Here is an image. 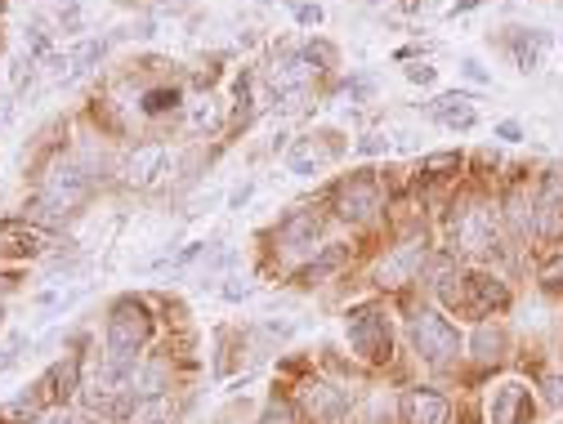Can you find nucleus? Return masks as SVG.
<instances>
[{
  "label": "nucleus",
  "instance_id": "nucleus-17",
  "mask_svg": "<svg viewBox=\"0 0 563 424\" xmlns=\"http://www.w3.org/2000/svg\"><path fill=\"white\" fill-rule=\"evenodd\" d=\"M523 402V384H501L488 402V420L492 424H514V407Z\"/></svg>",
  "mask_w": 563,
  "mask_h": 424
},
{
  "label": "nucleus",
  "instance_id": "nucleus-10",
  "mask_svg": "<svg viewBox=\"0 0 563 424\" xmlns=\"http://www.w3.org/2000/svg\"><path fill=\"white\" fill-rule=\"evenodd\" d=\"M309 76H313V59L309 54H282L278 63L269 67V81H273V90L282 94H300L304 85H309Z\"/></svg>",
  "mask_w": 563,
  "mask_h": 424
},
{
  "label": "nucleus",
  "instance_id": "nucleus-19",
  "mask_svg": "<svg viewBox=\"0 0 563 424\" xmlns=\"http://www.w3.org/2000/svg\"><path fill=\"white\" fill-rule=\"evenodd\" d=\"M76 375H81V362H76V358H68L63 366H54V371H50V380H45V384H54V398H59V402H68L72 393H76Z\"/></svg>",
  "mask_w": 563,
  "mask_h": 424
},
{
  "label": "nucleus",
  "instance_id": "nucleus-22",
  "mask_svg": "<svg viewBox=\"0 0 563 424\" xmlns=\"http://www.w3.org/2000/svg\"><path fill=\"white\" fill-rule=\"evenodd\" d=\"M286 166H291V175H304V179H309V175H318L322 157H318V152L309 148V143H300V148H295L291 157H286Z\"/></svg>",
  "mask_w": 563,
  "mask_h": 424
},
{
  "label": "nucleus",
  "instance_id": "nucleus-25",
  "mask_svg": "<svg viewBox=\"0 0 563 424\" xmlns=\"http://www.w3.org/2000/svg\"><path fill=\"white\" fill-rule=\"evenodd\" d=\"M175 103H179V90H152L148 99H143V112H148V117H157V112L175 108Z\"/></svg>",
  "mask_w": 563,
  "mask_h": 424
},
{
  "label": "nucleus",
  "instance_id": "nucleus-20",
  "mask_svg": "<svg viewBox=\"0 0 563 424\" xmlns=\"http://www.w3.org/2000/svg\"><path fill=\"white\" fill-rule=\"evenodd\" d=\"M103 50H108L103 41H85V45H76V50H72V72H68V81H76V76L90 72V67L103 59Z\"/></svg>",
  "mask_w": 563,
  "mask_h": 424
},
{
  "label": "nucleus",
  "instance_id": "nucleus-34",
  "mask_svg": "<svg viewBox=\"0 0 563 424\" xmlns=\"http://www.w3.org/2000/svg\"><path fill=\"white\" fill-rule=\"evenodd\" d=\"M496 134H501V139H505V143H519V139H523V130H519V121H501V125H496Z\"/></svg>",
  "mask_w": 563,
  "mask_h": 424
},
{
  "label": "nucleus",
  "instance_id": "nucleus-43",
  "mask_svg": "<svg viewBox=\"0 0 563 424\" xmlns=\"http://www.w3.org/2000/svg\"><path fill=\"white\" fill-rule=\"evenodd\" d=\"M0 5H5V0H0Z\"/></svg>",
  "mask_w": 563,
  "mask_h": 424
},
{
  "label": "nucleus",
  "instance_id": "nucleus-14",
  "mask_svg": "<svg viewBox=\"0 0 563 424\" xmlns=\"http://www.w3.org/2000/svg\"><path fill=\"white\" fill-rule=\"evenodd\" d=\"M559 224H563V175L555 170V175L546 179V192H541V201H537V233H559Z\"/></svg>",
  "mask_w": 563,
  "mask_h": 424
},
{
  "label": "nucleus",
  "instance_id": "nucleus-21",
  "mask_svg": "<svg viewBox=\"0 0 563 424\" xmlns=\"http://www.w3.org/2000/svg\"><path fill=\"white\" fill-rule=\"evenodd\" d=\"M340 264H345V250H340V246H327V250H322L318 264L304 268V282H309V286H313V282H322V277H331Z\"/></svg>",
  "mask_w": 563,
  "mask_h": 424
},
{
  "label": "nucleus",
  "instance_id": "nucleus-3",
  "mask_svg": "<svg viewBox=\"0 0 563 424\" xmlns=\"http://www.w3.org/2000/svg\"><path fill=\"white\" fill-rule=\"evenodd\" d=\"M412 344H416V353H421L429 366L452 362L456 353L465 349L461 331H456V326L447 322L443 313H421V317H412Z\"/></svg>",
  "mask_w": 563,
  "mask_h": 424
},
{
  "label": "nucleus",
  "instance_id": "nucleus-27",
  "mask_svg": "<svg viewBox=\"0 0 563 424\" xmlns=\"http://www.w3.org/2000/svg\"><path fill=\"white\" fill-rule=\"evenodd\" d=\"M260 424H291V407H286V402H278L273 398L269 407H264V420Z\"/></svg>",
  "mask_w": 563,
  "mask_h": 424
},
{
  "label": "nucleus",
  "instance_id": "nucleus-15",
  "mask_svg": "<svg viewBox=\"0 0 563 424\" xmlns=\"http://www.w3.org/2000/svg\"><path fill=\"white\" fill-rule=\"evenodd\" d=\"M505 215H510V228H514V233L528 237L532 228H537V201H532L523 188H514L510 201H505Z\"/></svg>",
  "mask_w": 563,
  "mask_h": 424
},
{
  "label": "nucleus",
  "instance_id": "nucleus-8",
  "mask_svg": "<svg viewBox=\"0 0 563 424\" xmlns=\"http://www.w3.org/2000/svg\"><path fill=\"white\" fill-rule=\"evenodd\" d=\"M300 402H304V411L313 416V424H336L349 411V393L336 389V384H304Z\"/></svg>",
  "mask_w": 563,
  "mask_h": 424
},
{
  "label": "nucleus",
  "instance_id": "nucleus-31",
  "mask_svg": "<svg viewBox=\"0 0 563 424\" xmlns=\"http://www.w3.org/2000/svg\"><path fill=\"white\" fill-rule=\"evenodd\" d=\"M295 18H300L304 27H318L322 23V9L318 5H295Z\"/></svg>",
  "mask_w": 563,
  "mask_h": 424
},
{
  "label": "nucleus",
  "instance_id": "nucleus-41",
  "mask_svg": "<svg viewBox=\"0 0 563 424\" xmlns=\"http://www.w3.org/2000/svg\"><path fill=\"white\" fill-rule=\"evenodd\" d=\"M0 317H5V308H0Z\"/></svg>",
  "mask_w": 563,
  "mask_h": 424
},
{
  "label": "nucleus",
  "instance_id": "nucleus-28",
  "mask_svg": "<svg viewBox=\"0 0 563 424\" xmlns=\"http://www.w3.org/2000/svg\"><path fill=\"white\" fill-rule=\"evenodd\" d=\"M32 67H36V59H32V54H18V59H14V72H9V81H14V85H23L27 76H32Z\"/></svg>",
  "mask_w": 563,
  "mask_h": 424
},
{
  "label": "nucleus",
  "instance_id": "nucleus-33",
  "mask_svg": "<svg viewBox=\"0 0 563 424\" xmlns=\"http://www.w3.org/2000/svg\"><path fill=\"white\" fill-rule=\"evenodd\" d=\"M546 291H563V259H555L546 268Z\"/></svg>",
  "mask_w": 563,
  "mask_h": 424
},
{
  "label": "nucleus",
  "instance_id": "nucleus-13",
  "mask_svg": "<svg viewBox=\"0 0 563 424\" xmlns=\"http://www.w3.org/2000/svg\"><path fill=\"white\" fill-rule=\"evenodd\" d=\"M429 117L452 125V130H474V125H479V112L470 108V99H465V94H443V99H434V103H429Z\"/></svg>",
  "mask_w": 563,
  "mask_h": 424
},
{
  "label": "nucleus",
  "instance_id": "nucleus-6",
  "mask_svg": "<svg viewBox=\"0 0 563 424\" xmlns=\"http://www.w3.org/2000/svg\"><path fill=\"white\" fill-rule=\"evenodd\" d=\"M456 242L461 250H470V255H488L496 246V219L488 206H470L461 219H456Z\"/></svg>",
  "mask_w": 563,
  "mask_h": 424
},
{
  "label": "nucleus",
  "instance_id": "nucleus-23",
  "mask_svg": "<svg viewBox=\"0 0 563 424\" xmlns=\"http://www.w3.org/2000/svg\"><path fill=\"white\" fill-rule=\"evenodd\" d=\"M501 331H492V326H483V331L479 335H474V349H479V358L483 362H496V358H501Z\"/></svg>",
  "mask_w": 563,
  "mask_h": 424
},
{
  "label": "nucleus",
  "instance_id": "nucleus-35",
  "mask_svg": "<svg viewBox=\"0 0 563 424\" xmlns=\"http://www.w3.org/2000/svg\"><path fill=\"white\" fill-rule=\"evenodd\" d=\"M224 295H228V300H246V295H251V286H246V282H237V277H228Z\"/></svg>",
  "mask_w": 563,
  "mask_h": 424
},
{
  "label": "nucleus",
  "instance_id": "nucleus-30",
  "mask_svg": "<svg viewBox=\"0 0 563 424\" xmlns=\"http://www.w3.org/2000/svg\"><path fill=\"white\" fill-rule=\"evenodd\" d=\"M434 67H425V63H416V67H407V81L412 85H434Z\"/></svg>",
  "mask_w": 563,
  "mask_h": 424
},
{
  "label": "nucleus",
  "instance_id": "nucleus-7",
  "mask_svg": "<svg viewBox=\"0 0 563 424\" xmlns=\"http://www.w3.org/2000/svg\"><path fill=\"white\" fill-rule=\"evenodd\" d=\"M166 166H170L166 143H143V148H135L126 161V183L130 188H152V183L166 175Z\"/></svg>",
  "mask_w": 563,
  "mask_h": 424
},
{
  "label": "nucleus",
  "instance_id": "nucleus-29",
  "mask_svg": "<svg viewBox=\"0 0 563 424\" xmlns=\"http://www.w3.org/2000/svg\"><path fill=\"white\" fill-rule=\"evenodd\" d=\"M27 45H32V59H41V54H50V36H45L41 27H32V32H27Z\"/></svg>",
  "mask_w": 563,
  "mask_h": 424
},
{
  "label": "nucleus",
  "instance_id": "nucleus-1",
  "mask_svg": "<svg viewBox=\"0 0 563 424\" xmlns=\"http://www.w3.org/2000/svg\"><path fill=\"white\" fill-rule=\"evenodd\" d=\"M345 331H349V344L358 358L389 362V353H394V331H389V313L380 304H358L349 313Z\"/></svg>",
  "mask_w": 563,
  "mask_h": 424
},
{
  "label": "nucleus",
  "instance_id": "nucleus-2",
  "mask_svg": "<svg viewBox=\"0 0 563 424\" xmlns=\"http://www.w3.org/2000/svg\"><path fill=\"white\" fill-rule=\"evenodd\" d=\"M152 335V317L139 300H117L108 313V353L117 358H135Z\"/></svg>",
  "mask_w": 563,
  "mask_h": 424
},
{
  "label": "nucleus",
  "instance_id": "nucleus-26",
  "mask_svg": "<svg viewBox=\"0 0 563 424\" xmlns=\"http://www.w3.org/2000/svg\"><path fill=\"white\" fill-rule=\"evenodd\" d=\"M443 170H461V157H456V152H434V157H425V175H443Z\"/></svg>",
  "mask_w": 563,
  "mask_h": 424
},
{
  "label": "nucleus",
  "instance_id": "nucleus-32",
  "mask_svg": "<svg viewBox=\"0 0 563 424\" xmlns=\"http://www.w3.org/2000/svg\"><path fill=\"white\" fill-rule=\"evenodd\" d=\"M546 402H550V407H559V402H563V375H550V380H546Z\"/></svg>",
  "mask_w": 563,
  "mask_h": 424
},
{
  "label": "nucleus",
  "instance_id": "nucleus-18",
  "mask_svg": "<svg viewBox=\"0 0 563 424\" xmlns=\"http://www.w3.org/2000/svg\"><path fill=\"white\" fill-rule=\"evenodd\" d=\"M470 291H474V304L479 308H505V300H510L496 277H470Z\"/></svg>",
  "mask_w": 563,
  "mask_h": 424
},
{
  "label": "nucleus",
  "instance_id": "nucleus-9",
  "mask_svg": "<svg viewBox=\"0 0 563 424\" xmlns=\"http://www.w3.org/2000/svg\"><path fill=\"white\" fill-rule=\"evenodd\" d=\"M403 420L407 424H447L452 420V402L443 393L412 389V393H403Z\"/></svg>",
  "mask_w": 563,
  "mask_h": 424
},
{
  "label": "nucleus",
  "instance_id": "nucleus-12",
  "mask_svg": "<svg viewBox=\"0 0 563 424\" xmlns=\"http://www.w3.org/2000/svg\"><path fill=\"white\" fill-rule=\"evenodd\" d=\"M421 264H425V250L421 246H403L398 255H389L385 264L376 268V277H380V286H403V282H412V277L421 273Z\"/></svg>",
  "mask_w": 563,
  "mask_h": 424
},
{
  "label": "nucleus",
  "instance_id": "nucleus-11",
  "mask_svg": "<svg viewBox=\"0 0 563 424\" xmlns=\"http://www.w3.org/2000/svg\"><path fill=\"white\" fill-rule=\"evenodd\" d=\"M546 50H550V36L537 32V27H519V32L510 36V54H514V63H519V72H537V67L546 63Z\"/></svg>",
  "mask_w": 563,
  "mask_h": 424
},
{
  "label": "nucleus",
  "instance_id": "nucleus-24",
  "mask_svg": "<svg viewBox=\"0 0 563 424\" xmlns=\"http://www.w3.org/2000/svg\"><path fill=\"white\" fill-rule=\"evenodd\" d=\"M188 121H193V130H215V125H219V108H215V99L193 103V112H188Z\"/></svg>",
  "mask_w": 563,
  "mask_h": 424
},
{
  "label": "nucleus",
  "instance_id": "nucleus-38",
  "mask_svg": "<svg viewBox=\"0 0 563 424\" xmlns=\"http://www.w3.org/2000/svg\"><path fill=\"white\" fill-rule=\"evenodd\" d=\"M479 5H488V0H456L452 14H470V9H479Z\"/></svg>",
  "mask_w": 563,
  "mask_h": 424
},
{
  "label": "nucleus",
  "instance_id": "nucleus-37",
  "mask_svg": "<svg viewBox=\"0 0 563 424\" xmlns=\"http://www.w3.org/2000/svg\"><path fill=\"white\" fill-rule=\"evenodd\" d=\"M461 72H465V76H470V81H479V85H488V72H483V67H479V63H474V59H465V63H461Z\"/></svg>",
  "mask_w": 563,
  "mask_h": 424
},
{
  "label": "nucleus",
  "instance_id": "nucleus-4",
  "mask_svg": "<svg viewBox=\"0 0 563 424\" xmlns=\"http://www.w3.org/2000/svg\"><path fill=\"white\" fill-rule=\"evenodd\" d=\"M376 210H380V188H376V179L349 175V179L336 188V215L345 219V224H362V219H371Z\"/></svg>",
  "mask_w": 563,
  "mask_h": 424
},
{
  "label": "nucleus",
  "instance_id": "nucleus-16",
  "mask_svg": "<svg viewBox=\"0 0 563 424\" xmlns=\"http://www.w3.org/2000/svg\"><path fill=\"white\" fill-rule=\"evenodd\" d=\"M313 237H318V219H313L309 210H300V215H291V219L282 224V242H286V250L313 246Z\"/></svg>",
  "mask_w": 563,
  "mask_h": 424
},
{
  "label": "nucleus",
  "instance_id": "nucleus-40",
  "mask_svg": "<svg viewBox=\"0 0 563 424\" xmlns=\"http://www.w3.org/2000/svg\"><path fill=\"white\" fill-rule=\"evenodd\" d=\"M41 424H76V420H68V416H50V420H41Z\"/></svg>",
  "mask_w": 563,
  "mask_h": 424
},
{
  "label": "nucleus",
  "instance_id": "nucleus-5",
  "mask_svg": "<svg viewBox=\"0 0 563 424\" xmlns=\"http://www.w3.org/2000/svg\"><path fill=\"white\" fill-rule=\"evenodd\" d=\"M85 192H90V175H85L81 166H59L50 179H45L41 201L54 210H63V215H72V210L85 201Z\"/></svg>",
  "mask_w": 563,
  "mask_h": 424
},
{
  "label": "nucleus",
  "instance_id": "nucleus-42",
  "mask_svg": "<svg viewBox=\"0 0 563 424\" xmlns=\"http://www.w3.org/2000/svg\"><path fill=\"white\" fill-rule=\"evenodd\" d=\"M161 424H170V420H161Z\"/></svg>",
  "mask_w": 563,
  "mask_h": 424
},
{
  "label": "nucleus",
  "instance_id": "nucleus-36",
  "mask_svg": "<svg viewBox=\"0 0 563 424\" xmlns=\"http://www.w3.org/2000/svg\"><path fill=\"white\" fill-rule=\"evenodd\" d=\"M385 148H389V143L380 139V134H367V139L358 143V152H367V157H371V152H385Z\"/></svg>",
  "mask_w": 563,
  "mask_h": 424
},
{
  "label": "nucleus",
  "instance_id": "nucleus-39",
  "mask_svg": "<svg viewBox=\"0 0 563 424\" xmlns=\"http://www.w3.org/2000/svg\"><path fill=\"white\" fill-rule=\"evenodd\" d=\"M246 197H251V183H242V188H237V192H233V206H237V210H242V206H246Z\"/></svg>",
  "mask_w": 563,
  "mask_h": 424
}]
</instances>
